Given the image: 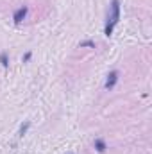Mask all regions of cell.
<instances>
[{"instance_id":"277c9868","label":"cell","mask_w":152,"mask_h":154,"mask_svg":"<svg viewBox=\"0 0 152 154\" xmlns=\"http://www.w3.org/2000/svg\"><path fill=\"white\" fill-rule=\"evenodd\" d=\"M93 149H95L99 154H104L106 151H108V142H106L102 136H99V138L93 140Z\"/></svg>"},{"instance_id":"9c48e42d","label":"cell","mask_w":152,"mask_h":154,"mask_svg":"<svg viewBox=\"0 0 152 154\" xmlns=\"http://www.w3.org/2000/svg\"><path fill=\"white\" fill-rule=\"evenodd\" d=\"M70 154H74V152H70Z\"/></svg>"},{"instance_id":"7a4b0ae2","label":"cell","mask_w":152,"mask_h":154,"mask_svg":"<svg viewBox=\"0 0 152 154\" xmlns=\"http://www.w3.org/2000/svg\"><path fill=\"white\" fill-rule=\"evenodd\" d=\"M120 70H111L108 75H106V81H104V91H111L116 88V84H118V81H120Z\"/></svg>"},{"instance_id":"3957f363","label":"cell","mask_w":152,"mask_h":154,"mask_svg":"<svg viewBox=\"0 0 152 154\" xmlns=\"http://www.w3.org/2000/svg\"><path fill=\"white\" fill-rule=\"evenodd\" d=\"M27 14H29V5H20V7H16L14 13H13V22H14V25H20V23L27 18Z\"/></svg>"},{"instance_id":"5b68a950","label":"cell","mask_w":152,"mask_h":154,"mask_svg":"<svg viewBox=\"0 0 152 154\" xmlns=\"http://www.w3.org/2000/svg\"><path fill=\"white\" fill-rule=\"evenodd\" d=\"M29 129H31V120H25V122L20 125V129H18V134H16V136H18V138H23V136L27 134V131H29Z\"/></svg>"},{"instance_id":"ba28073f","label":"cell","mask_w":152,"mask_h":154,"mask_svg":"<svg viewBox=\"0 0 152 154\" xmlns=\"http://www.w3.org/2000/svg\"><path fill=\"white\" fill-rule=\"evenodd\" d=\"M31 57H32V50H27V52L22 56V61H23V63H29V61H31Z\"/></svg>"},{"instance_id":"6da1fadb","label":"cell","mask_w":152,"mask_h":154,"mask_svg":"<svg viewBox=\"0 0 152 154\" xmlns=\"http://www.w3.org/2000/svg\"><path fill=\"white\" fill-rule=\"evenodd\" d=\"M120 22V0H111L109 7H108V14H106V25H104V36L111 38L113 36L114 27Z\"/></svg>"},{"instance_id":"8992f818","label":"cell","mask_w":152,"mask_h":154,"mask_svg":"<svg viewBox=\"0 0 152 154\" xmlns=\"http://www.w3.org/2000/svg\"><path fill=\"white\" fill-rule=\"evenodd\" d=\"M0 65H2L4 68H9V54H7L5 50L0 52Z\"/></svg>"},{"instance_id":"52a82bcc","label":"cell","mask_w":152,"mask_h":154,"mask_svg":"<svg viewBox=\"0 0 152 154\" xmlns=\"http://www.w3.org/2000/svg\"><path fill=\"white\" fill-rule=\"evenodd\" d=\"M79 48H95V41H91V39H84V41L79 43Z\"/></svg>"}]
</instances>
